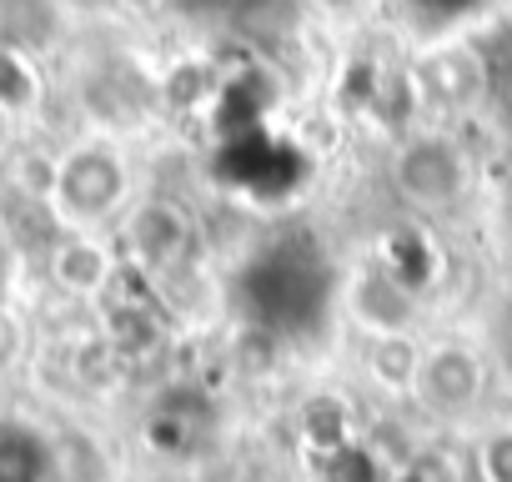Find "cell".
Masks as SVG:
<instances>
[{
    "instance_id": "obj_1",
    "label": "cell",
    "mask_w": 512,
    "mask_h": 482,
    "mask_svg": "<svg viewBox=\"0 0 512 482\" xmlns=\"http://www.w3.org/2000/svg\"><path fill=\"white\" fill-rule=\"evenodd\" d=\"M121 257L151 292H171L206 267V226L176 196H141L121 216Z\"/></svg>"
},
{
    "instance_id": "obj_2",
    "label": "cell",
    "mask_w": 512,
    "mask_h": 482,
    "mask_svg": "<svg viewBox=\"0 0 512 482\" xmlns=\"http://www.w3.org/2000/svg\"><path fill=\"white\" fill-rule=\"evenodd\" d=\"M472 181L477 161L447 126H412L387 151V186L422 221L457 211L472 196Z\"/></svg>"
},
{
    "instance_id": "obj_3",
    "label": "cell",
    "mask_w": 512,
    "mask_h": 482,
    "mask_svg": "<svg viewBox=\"0 0 512 482\" xmlns=\"http://www.w3.org/2000/svg\"><path fill=\"white\" fill-rule=\"evenodd\" d=\"M497 392V367L472 337H427L412 382V407L432 427H467Z\"/></svg>"
},
{
    "instance_id": "obj_4",
    "label": "cell",
    "mask_w": 512,
    "mask_h": 482,
    "mask_svg": "<svg viewBox=\"0 0 512 482\" xmlns=\"http://www.w3.org/2000/svg\"><path fill=\"white\" fill-rule=\"evenodd\" d=\"M51 206L71 231H101L121 211H131V166L116 146L91 141L66 151L51 166Z\"/></svg>"
},
{
    "instance_id": "obj_5",
    "label": "cell",
    "mask_w": 512,
    "mask_h": 482,
    "mask_svg": "<svg viewBox=\"0 0 512 482\" xmlns=\"http://www.w3.org/2000/svg\"><path fill=\"white\" fill-rule=\"evenodd\" d=\"M342 317L352 322V332L362 342L422 337V327H427L422 287L412 277H402L387 257H362L347 272V282H342Z\"/></svg>"
},
{
    "instance_id": "obj_6",
    "label": "cell",
    "mask_w": 512,
    "mask_h": 482,
    "mask_svg": "<svg viewBox=\"0 0 512 482\" xmlns=\"http://www.w3.org/2000/svg\"><path fill=\"white\" fill-rule=\"evenodd\" d=\"M412 81H417V96H422V111H472L487 86H492V71H487V56L477 46H437L427 51L417 66H412Z\"/></svg>"
},
{
    "instance_id": "obj_7",
    "label": "cell",
    "mask_w": 512,
    "mask_h": 482,
    "mask_svg": "<svg viewBox=\"0 0 512 482\" xmlns=\"http://www.w3.org/2000/svg\"><path fill=\"white\" fill-rule=\"evenodd\" d=\"M51 272L61 282V292L81 297V302H106L126 272V257L116 241H106L101 231H76L66 236L56 257H51Z\"/></svg>"
},
{
    "instance_id": "obj_8",
    "label": "cell",
    "mask_w": 512,
    "mask_h": 482,
    "mask_svg": "<svg viewBox=\"0 0 512 482\" xmlns=\"http://www.w3.org/2000/svg\"><path fill=\"white\" fill-rule=\"evenodd\" d=\"M427 337H377L362 347V377L387 402H412V382L422 367Z\"/></svg>"
},
{
    "instance_id": "obj_9",
    "label": "cell",
    "mask_w": 512,
    "mask_h": 482,
    "mask_svg": "<svg viewBox=\"0 0 512 482\" xmlns=\"http://www.w3.org/2000/svg\"><path fill=\"white\" fill-rule=\"evenodd\" d=\"M302 442L317 452V457H352L362 447V432H357V417H352V402L342 392H312L302 402Z\"/></svg>"
},
{
    "instance_id": "obj_10",
    "label": "cell",
    "mask_w": 512,
    "mask_h": 482,
    "mask_svg": "<svg viewBox=\"0 0 512 482\" xmlns=\"http://www.w3.org/2000/svg\"><path fill=\"white\" fill-rule=\"evenodd\" d=\"M111 317H106V347L111 352H146L161 342V312L141 297H106Z\"/></svg>"
},
{
    "instance_id": "obj_11",
    "label": "cell",
    "mask_w": 512,
    "mask_h": 482,
    "mask_svg": "<svg viewBox=\"0 0 512 482\" xmlns=\"http://www.w3.org/2000/svg\"><path fill=\"white\" fill-rule=\"evenodd\" d=\"M51 452L31 427L0 422V482H46Z\"/></svg>"
},
{
    "instance_id": "obj_12",
    "label": "cell",
    "mask_w": 512,
    "mask_h": 482,
    "mask_svg": "<svg viewBox=\"0 0 512 482\" xmlns=\"http://www.w3.org/2000/svg\"><path fill=\"white\" fill-rule=\"evenodd\" d=\"M41 101V76L21 46H0V111L26 116Z\"/></svg>"
},
{
    "instance_id": "obj_13",
    "label": "cell",
    "mask_w": 512,
    "mask_h": 482,
    "mask_svg": "<svg viewBox=\"0 0 512 482\" xmlns=\"http://www.w3.org/2000/svg\"><path fill=\"white\" fill-rule=\"evenodd\" d=\"M472 477L477 482H512V417L492 422L472 442Z\"/></svg>"
},
{
    "instance_id": "obj_14",
    "label": "cell",
    "mask_w": 512,
    "mask_h": 482,
    "mask_svg": "<svg viewBox=\"0 0 512 482\" xmlns=\"http://www.w3.org/2000/svg\"><path fill=\"white\" fill-rule=\"evenodd\" d=\"M317 11H327V16H347V11H357L362 0H312Z\"/></svg>"
},
{
    "instance_id": "obj_15",
    "label": "cell",
    "mask_w": 512,
    "mask_h": 482,
    "mask_svg": "<svg viewBox=\"0 0 512 482\" xmlns=\"http://www.w3.org/2000/svg\"><path fill=\"white\" fill-rule=\"evenodd\" d=\"M497 392H502V402L512 407V357H507V362L497 367Z\"/></svg>"
}]
</instances>
